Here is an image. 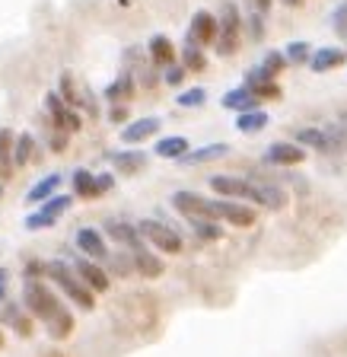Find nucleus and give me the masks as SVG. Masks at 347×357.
Wrapping results in <instances>:
<instances>
[{"label":"nucleus","instance_id":"obj_40","mask_svg":"<svg viewBox=\"0 0 347 357\" xmlns=\"http://www.w3.org/2000/svg\"><path fill=\"white\" fill-rule=\"evenodd\" d=\"M111 185H115V176H111V172H99L96 176V195L111 192Z\"/></svg>","mask_w":347,"mask_h":357},{"label":"nucleus","instance_id":"obj_1","mask_svg":"<svg viewBox=\"0 0 347 357\" xmlns=\"http://www.w3.org/2000/svg\"><path fill=\"white\" fill-rule=\"evenodd\" d=\"M22 303H26V310H29L36 319H42L45 326H48V335H52L54 342H64L67 335L74 332V316H70V310H67L42 281H32V278L26 281V287H22Z\"/></svg>","mask_w":347,"mask_h":357},{"label":"nucleus","instance_id":"obj_5","mask_svg":"<svg viewBox=\"0 0 347 357\" xmlns=\"http://www.w3.org/2000/svg\"><path fill=\"white\" fill-rule=\"evenodd\" d=\"M70 204H74L70 195H52V198H45L42 211H36V214L26 217V230H48V227H54Z\"/></svg>","mask_w":347,"mask_h":357},{"label":"nucleus","instance_id":"obj_20","mask_svg":"<svg viewBox=\"0 0 347 357\" xmlns=\"http://www.w3.org/2000/svg\"><path fill=\"white\" fill-rule=\"evenodd\" d=\"M296 144H300V147L322 150V153H334L332 137H328V131H322V128H303V131H296Z\"/></svg>","mask_w":347,"mask_h":357},{"label":"nucleus","instance_id":"obj_2","mask_svg":"<svg viewBox=\"0 0 347 357\" xmlns=\"http://www.w3.org/2000/svg\"><path fill=\"white\" fill-rule=\"evenodd\" d=\"M42 271L52 278V281L58 284V287L64 290L67 297L74 300L80 310H93V306H96V294H93V290L80 281V275L74 271V265H67V261H48Z\"/></svg>","mask_w":347,"mask_h":357},{"label":"nucleus","instance_id":"obj_45","mask_svg":"<svg viewBox=\"0 0 347 357\" xmlns=\"http://www.w3.org/2000/svg\"><path fill=\"white\" fill-rule=\"evenodd\" d=\"M7 284H10V271L7 268H0V300L7 297Z\"/></svg>","mask_w":347,"mask_h":357},{"label":"nucleus","instance_id":"obj_9","mask_svg":"<svg viewBox=\"0 0 347 357\" xmlns=\"http://www.w3.org/2000/svg\"><path fill=\"white\" fill-rule=\"evenodd\" d=\"M268 163L274 166H296V163H303L306 160V150L300 147V144H287V141H277L268 147V156H265Z\"/></svg>","mask_w":347,"mask_h":357},{"label":"nucleus","instance_id":"obj_19","mask_svg":"<svg viewBox=\"0 0 347 357\" xmlns=\"http://www.w3.org/2000/svg\"><path fill=\"white\" fill-rule=\"evenodd\" d=\"M105 233H109L115 243L128 245V249H137V245H144L137 227H131V223H125V220H105Z\"/></svg>","mask_w":347,"mask_h":357},{"label":"nucleus","instance_id":"obj_26","mask_svg":"<svg viewBox=\"0 0 347 357\" xmlns=\"http://www.w3.org/2000/svg\"><path fill=\"white\" fill-rule=\"evenodd\" d=\"M192 220V230L198 239H204V243H214V239L223 236V227H217L210 217H188Z\"/></svg>","mask_w":347,"mask_h":357},{"label":"nucleus","instance_id":"obj_41","mask_svg":"<svg viewBox=\"0 0 347 357\" xmlns=\"http://www.w3.org/2000/svg\"><path fill=\"white\" fill-rule=\"evenodd\" d=\"M334 29H338L341 36H347V3H341V7L334 10Z\"/></svg>","mask_w":347,"mask_h":357},{"label":"nucleus","instance_id":"obj_16","mask_svg":"<svg viewBox=\"0 0 347 357\" xmlns=\"http://www.w3.org/2000/svg\"><path fill=\"white\" fill-rule=\"evenodd\" d=\"M160 128H163V121L156 119V115H150V119H137L134 125H128L125 131H121V141L125 144H141V141H147V137H153Z\"/></svg>","mask_w":347,"mask_h":357},{"label":"nucleus","instance_id":"obj_47","mask_svg":"<svg viewBox=\"0 0 347 357\" xmlns=\"http://www.w3.org/2000/svg\"><path fill=\"white\" fill-rule=\"evenodd\" d=\"M284 7H300V3H303V0H281Z\"/></svg>","mask_w":347,"mask_h":357},{"label":"nucleus","instance_id":"obj_7","mask_svg":"<svg viewBox=\"0 0 347 357\" xmlns=\"http://www.w3.org/2000/svg\"><path fill=\"white\" fill-rule=\"evenodd\" d=\"M74 271L80 275V281L86 284L93 294H105V290L111 287L109 275H105V271H102V268H99L93 259H74Z\"/></svg>","mask_w":347,"mask_h":357},{"label":"nucleus","instance_id":"obj_12","mask_svg":"<svg viewBox=\"0 0 347 357\" xmlns=\"http://www.w3.org/2000/svg\"><path fill=\"white\" fill-rule=\"evenodd\" d=\"M229 153V144H207V147H198V150H185L178 156L182 166H201V163H214V160H223Z\"/></svg>","mask_w":347,"mask_h":357},{"label":"nucleus","instance_id":"obj_31","mask_svg":"<svg viewBox=\"0 0 347 357\" xmlns=\"http://www.w3.org/2000/svg\"><path fill=\"white\" fill-rule=\"evenodd\" d=\"M45 109L52 112V121L58 125V131H64V119H67V109H70V105H67L58 93H48V96H45Z\"/></svg>","mask_w":347,"mask_h":357},{"label":"nucleus","instance_id":"obj_29","mask_svg":"<svg viewBox=\"0 0 347 357\" xmlns=\"http://www.w3.org/2000/svg\"><path fill=\"white\" fill-rule=\"evenodd\" d=\"M185 150H188L185 137H163V141L156 144V156H163V160H178Z\"/></svg>","mask_w":347,"mask_h":357},{"label":"nucleus","instance_id":"obj_30","mask_svg":"<svg viewBox=\"0 0 347 357\" xmlns=\"http://www.w3.org/2000/svg\"><path fill=\"white\" fill-rule=\"evenodd\" d=\"M70 178H74V192L80 198H96V176L89 169H77Z\"/></svg>","mask_w":347,"mask_h":357},{"label":"nucleus","instance_id":"obj_37","mask_svg":"<svg viewBox=\"0 0 347 357\" xmlns=\"http://www.w3.org/2000/svg\"><path fill=\"white\" fill-rule=\"evenodd\" d=\"M325 131H328V137H332L334 150L347 153V121H338V125H328Z\"/></svg>","mask_w":347,"mask_h":357},{"label":"nucleus","instance_id":"obj_49","mask_svg":"<svg viewBox=\"0 0 347 357\" xmlns=\"http://www.w3.org/2000/svg\"><path fill=\"white\" fill-rule=\"evenodd\" d=\"M0 348H3V335H0Z\"/></svg>","mask_w":347,"mask_h":357},{"label":"nucleus","instance_id":"obj_14","mask_svg":"<svg viewBox=\"0 0 347 357\" xmlns=\"http://www.w3.org/2000/svg\"><path fill=\"white\" fill-rule=\"evenodd\" d=\"M306 64H309L316 74H325V70H334V67L347 64V52L344 48H318V52L309 54Z\"/></svg>","mask_w":347,"mask_h":357},{"label":"nucleus","instance_id":"obj_18","mask_svg":"<svg viewBox=\"0 0 347 357\" xmlns=\"http://www.w3.org/2000/svg\"><path fill=\"white\" fill-rule=\"evenodd\" d=\"M188 36H192L198 45H210L217 38V20L207 13V10H198V13H194V20H192Z\"/></svg>","mask_w":347,"mask_h":357},{"label":"nucleus","instance_id":"obj_28","mask_svg":"<svg viewBox=\"0 0 347 357\" xmlns=\"http://www.w3.org/2000/svg\"><path fill=\"white\" fill-rule=\"evenodd\" d=\"M32 150H36V141H32V134L22 131L20 137H13V163L16 166H26L32 160Z\"/></svg>","mask_w":347,"mask_h":357},{"label":"nucleus","instance_id":"obj_27","mask_svg":"<svg viewBox=\"0 0 347 357\" xmlns=\"http://www.w3.org/2000/svg\"><path fill=\"white\" fill-rule=\"evenodd\" d=\"M131 96H134V77L131 74H121L118 80L105 89V99H109V102H121V99H131Z\"/></svg>","mask_w":347,"mask_h":357},{"label":"nucleus","instance_id":"obj_32","mask_svg":"<svg viewBox=\"0 0 347 357\" xmlns=\"http://www.w3.org/2000/svg\"><path fill=\"white\" fill-rule=\"evenodd\" d=\"M261 74H265V77H271V80H274V77H277V74H281V70H284V67H287V58H284V52H268L265 54V58H261Z\"/></svg>","mask_w":347,"mask_h":357},{"label":"nucleus","instance_id":"obj_15","mask_svg":"<svg viewBox=\"0 0 347 357\" xmlns=\"http://www.w3.org/2000/svg\"><path fill=\"white\" fill-rule=\"evenodd\" d=\"M210 188L223 198H249L252 182L249 178H236V176H210Z\"/></svg>","mask_w":347,"mask_h":357},{"label":"nucleus","instance_id":"obj_11","mask_svg":"<svg viewBox=\"0 0 347 357\" xmlns=\"http://www.w3.org/2000/svg\"><path fill=\"white\" fill-rule=\"evenodd\" d=\"M131 261H134V271L144 278H163L166 265L160 255L147 252V245H137V249H131Z\"/></svg>","mask_w":347,"mask_h":357},{"label":"nucleus","instance_id":"obj_34","mask_svg":"<svg viewBox=\"0 0 347 357\" xmlns=\"http://www.w3.org/2000/svg\"><path fill=\"white\" fill-rule=\"evenodd\" d=\"M312 54V45L309 42H290L287 52H284V58H287V64H306Z\"/></svg>","mask_w":347,"mask_h":357},{"label":"nucleus","instance_id":"obj_25","mask_svg":"<svg viewBox=\"0 0 347 357\" xmlns=\"http://www.w3.org/2000/svg\"><path fill=\"white\" fill-rule=\"evenodd\" d=\"M182 61H185V70H204L207 67V58H204V52H201V45L194 42L192 36H188V42H185V48H182Z\"/></svg>","mask_w":347,"mask_h":357},{"label":"nucleus","instance_id":"obj_33","mask_svg":"<svg viewBox=\"0 0 347 357\" xmlns=\"http://www.w3.org/2000/svg\"><path fill=\"white\" fill-rule=\"evenodd\" d=\"M58 96L64 99V102L70 105V109H74V105H80V102H83L80 89H77V83H74V77H70V74H61V93H58Z\"/></svg>","mask_w":347,"mask_h":357},{"label":"nucleus","instance_id":"obj_4","mask_svg":"<svg viewBox=\"0 0 347 357\" xmlns=\"http://www.w3.org/2000/svg\"><path fill=\"white\" fill-rule=\"evenodd\" d=\"M137 233L141 236H147L150 243L160 249V252H172V255H178L185 249V243H182V236H178L172 227H166V223H160V220H144V223H137Z\"/></svg>","mask_w":347,"mask_h":357},{"label":"nucleus","instance_id":"obj_36","mask_svg":"<svg viewBox=\"0 0 347 357\" xmlns=\"http://www.w3.org/2000/svg\"><path fill=\"white\" fill-rule=\"evenodd\" d=\"M204 102H207V89H201V86L185 89L182 96H178V105H182V109H201Z\"/></svg>","mask_w":347,"mask_h":357},{"label":"nucleus","instance_id":"obj_42","mask_svg":"<svg viewBox=\"0 0 347 357\" xmlns=\"http://www.w3.org/2000/svg\"><path fill=\"white\" fill-rule=\"evenodd\" d=\"M245 7H249V13L268 16V10H271V0H245Z\"/></svg>","mask_w":347,"mask_h":357},{"label":"nucleus","instance_id":"obj_23","mask_svg":"<svg viewBox=\"0 0 347 357\" xmlns=\"http://www.w3.org/2000/svg\"><path fill=\"white\" fill-rule=\"evenodd\" d=\"M61 178H64V176H58V172H52V176H45L42 182H36V185L29 188L26 201H29V204H42L45 198H52V195L61 188Z\"/></svg>","mask_w":347,"mask_h":357},{"label":"nucleus","instance_id":"obj_21","mask_svg":"<svg viewBox=\"0 0 347 357\" xmlns=\"http://www.w3.org/2000/svg\"><path fill=\"white\" fill-rule=\"evenodd\" d=\"M261 99L252 93L249 86H239V89H229L223 96V109H233V112H245V109H259Z\"/></svg>","mask_w":347,"mask_h":357},{"label":"nucleus","instance_id":"obj_8","mask_svg":"<svg viewBox=\"0 0 347 357\" xmlns=\"http://www.w3.org/2000/svg\"><path fill=\"white\" fill-rule=\"evenodd\" d=\"M172 208L185 217H210V198L198 192H176L172 195Z\"/></svg>","mask_w":347,"mask_h":357},{"label":"nucleus","instance_id":"obj_10","mask_svg":"<svg viewBox=\"0 0 347 357\" xmlns=\"http://www.w3.org/2000/svg\"><path fill=\"white\" fill-rule=\"evenodd\" d=\"M77 249H80L86 259H96V261H105V255H109L102 233H96L93 227H83V230H77Z\"/></svg>","mask_w":347,"mask_h":357},{"label":"nucleus","instance_id":"obj_46","mask_svg":"<svg viewBox=\"0 0 347 357\" xmlns=\"http://www.w3.org/2000/svg\"><path fill=\"white\" fill-rule=\"evenodd\" d=\"M64 134H67V131L54 134V141H52V147H54V150H58V153H61V150H64V147H67V137H64Z\"/></svg>","mask_w":347,"mask_h":357},{"label":"nucleus","instance_id":"obj_48","mask_svg":"<svg viewBox=\"0 0 347 357\" xmlns=\"http://www.w3.org/2000/svg\"><path fill=\"white\" fill-rule=\"evenodd\" d=\"M48 357H64V354H58V351H54V354H48Z\"/></svg>","mask_w":347,"mask_h":357},{"label":"nucleus","instance_id":"obj_35","mask_svg":"<svg viewBox=\"0 0 347 357\" xmlns=\"http://www.w3.org/2000/svg\"><path fill=\"white\" fill-rule=\"evenodd\" d=\"M10 163H13V131L3 128L0 131V169H10Z\"/></svg>","mask_w":347,"mask_h":357},{"label":"nucleus","instance_id":"obj_3","mask_svg":"<svg viewBox=\"0 0 347 357\" xmlns=\"http://www.w3.org/2000/svg\"><path fill=\"white\" fill-rule=\"evenodd\" d=\"M217 54L220 58H229V54L239 52L242 45V16H239V7L233 0H226L220 10V20H217Z\"/></svg>","mask_w":347,"mask_h":357},{"label":"nucleus","instance_id":"obj_39","mask_svg":"<svg viewBox=\"0 0 347 357\" xmlns=\"http://www.w3.org/2000/svg\"><path fill=\"white\" fill-rule=\"evenodd\" d=\"M169 86H178V83L185 80V67H178V64H166V77H163Z\"/></svg>","mask_w":347,"mask_h":357},{"label":"nucleus","instance_id":"obj_24","mask_svg":"<svg viewBox=\"0 0 347 357\" xmlns=\"http://www.w3.org/2000/svg\"><path fill=\"white\" fill-rule=\"evenodd\" d=\"M150 58H153V64L156 67H166V64H172L176 61V52H172V42L166 36H153L150 38Z\"/></svg>","mask_w":347,"mask_h":357},{"label":"nucleus","instance_id":"obj_44","mask_svg":"<svg viewBox=\"0 0 347 357\" xmlns=\"http://www.w3.org/2000/svg\"><path fill=\"white\" fill-rule=\"evenodd\" d=\"M109 119H111V121H115V125H121V121H125V119H128V109H125V105H118V102H115V109H111V112H109Z\"/></svg>","mask_w":347,"mask_h":357},{"label":"nucleus","instance_id":"obj_17","mask_svg":"<svg viewBox=\"0 0 347 357\" xmlns=\"http://www.w3.org/2000/svg\"><path fill=\"white\" fill-rule=\"evenodd\" d=\"M109 160L115 163V169H118L121 176H137V172L147 166V153H144V150H121V153H111Z\"/></svg>","mask_w":347,"mask_h":357},{"label":"nucleus","instance_id":"obj_43","mask_svg":"<svg viewBox=\"0 0 347 357\" xmlns=\"http://www.w3.org/2000/svg\"><path fill=\"white\" fill-rule=\"evenodd\" d=\"M105 259H111V255H105ZM111 268H115V271H121V275H128V271H134V261L128 259H111Z\"/></svg>","mask_w":347,"mask_h":357},{"label":"nucleus","instance_id":"obj_38","mask_svg":"<svg viewBox=\"0 0 347 357\" xmlns=\"http://www.w3.org/2000/svg\"><path fill=\"white\" fill-rule=\"evenodd\" d=\"M7 319L13 322V328L22 335V338H29V335H32V322L26 319V316H20V312H16L13 306H10V310H7Z\"/></svg>","mask_w":347,"mask_h":357},{"label":"nucleus","instance_id":"obj_13","mask_svg":"<svg viewBox=\"0 0 347 357\" xmlns=\"http://www.w3.org/2000/svg\"><path fill=\"white\" fill-rule=\"evenodd\" d=\"M249 201H259L261 208H271V211H284L287 208V192L281 185H252Z\"/></svg>","mask_w":347,"mask_h":357},{"label":"nucleus","instance_id":"obj_6","mask_svg":"<svg viewBox=\"0 0 347 357\" xmlns=\"http://www.w3.org/2000/svg\"><path fill=\"white\" fill-rule=\"evenodd\" d=\"M210 220H226L229 227H252L255 223V211L239 201H214L210 198Z\"/></svg>","mask_w":347,"mask_h":357},{"label":"nucleus","instance_id":"obj_22","mask_svg":"<svg viewBox=\"0 0 347 357\" xmlns=\"http://www.w3.org/2000/svg\"><path fill=\"white\" fill-rule=\"evenodd\" d=\"M268 128V112L261 109H245L239 112V119H236V131L239 134H259Z\"/></svg>","mask_w":347,"mask_h":357}]
</instances>
